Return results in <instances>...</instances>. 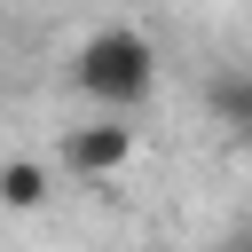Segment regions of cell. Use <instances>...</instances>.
<instances>
[{"instance_id":"cell-5","label":"cell","mask_w":252,"mask_h":252,"mask_svg":"<svg viewBox=\"0 0 252 252\" xmlns=\"http://www.w3.org/2000/svg\"><path fill=\"white\" fill-rule=\"evenodd\" d=\"M220 252H252V244H244V236H236V244H220Z\"/></svg>"},{"instance_id":"cell-3","label":"cell","mask_w":252,"mask_h":252,"mask_svg":"<svg viewBox=\"0 0 252 252\" xmlns=\"http://www.w3.org/2000/svg\"><path fill=\"white\" fill-rule=\"evenodd\" d=\"M205 110H213V126H228L252 150V63H213L205 71Z\"/></svg>"},{"instance_id":"cell-4","label":"cell","mask_w":252,"mask_h":252,"mask_svg":"<svg viewBox=\"0 0 252 252\" xmlns=\"http://www.w3.org/2000/svg\"><path fill=\"white\" fill-rule=\"evenodd\" d=\"M47 189H55L47 165H32V158H8V165H0V205H8V213H39Z\"/></svg>"},{"instance_id":"cell-1","label":"cell","mask_w":252,"mask_h":252,"mask_svg":"<svg viewBox=\"0 0 252 252\" xmlns=\"http://www.w3.org/2000/svg\"><path fill=\"white\" fill-rule=\"evenodd\" d=\"M71 87H79L102 118H134V110L158 94V47H150V32H134V24L87 32V39L71 47Z\"/></svg>"},{"instance_id":"cell-2","label":"cell","mask_w":252,"mask_h":252,"mask_svg":"<svg viewBox=\"0 0 252 252\" xmlns=\"http://www.w3.org/2000/svg\"><path fill=\"white\" fill-rule=\"evenodd\" d=\"M134 165V118H87L63 126V173L71 181H110Z\"/></svg>"}]
</instances>
